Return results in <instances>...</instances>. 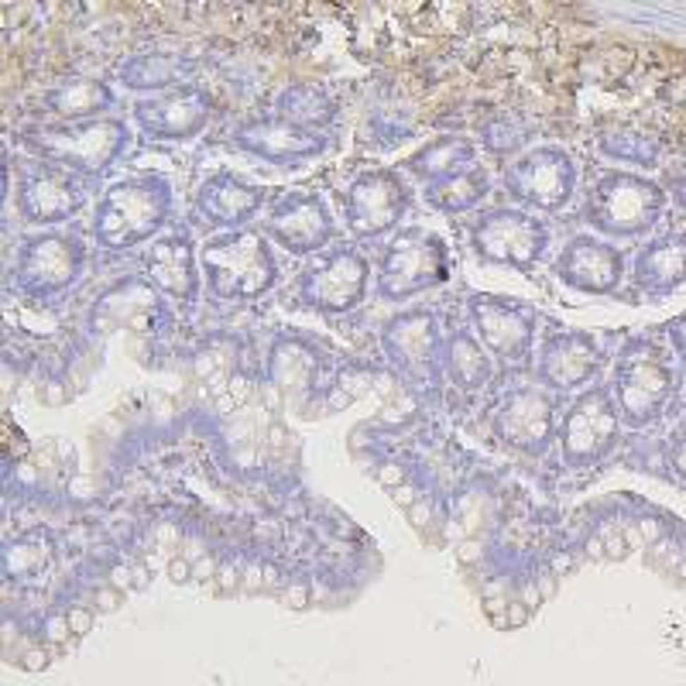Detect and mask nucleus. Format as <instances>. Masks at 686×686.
<instances>
[{"instance_id": "f257e3e1", "label": "nucleus", "mask_w": 686, "mask_h": 686, "mask_svg": "<svg viewBox=\"0 0 686 686\" xmlns=\"http://www.w3.org/2000/svg\"><path fill=\"white\" fill-rule=\"evenodd\" d=\"M680 392H683V368L669 343L662 347L656 340L638 337L621 350L611 381V395L621 412V423H628L632 429H645L676 416Z\"/></svg>"}, {"instance_id": "f03ea898", "label": "nucleus", "mask_w": 686, "mask_h": 686, "mask_svg": "<svg viewBox=\"0 0 686 686\" xmlns=\"http://www.w3.org/2000/svg\"><path fill=\"white\" fill-rule=\"evenodd\" d=\"M172 213V182L161 175H134L110 185L93 210V237L106 251H127L151 240Z\"/></svg>"}, {"instance_id": "7ed1b4c3", "label": "nucleus", "mask_w": 686, "mask_h": 686, "mask_svg": "<svg viewBox=\"0 0 686 686\" xmlns=\"http://www.w3.org/2000/svg\"><path fill=\"white\" fill-rule=\"evenodd\" d=\"M666 210H669V192L656 179L635 175L625 168H611L590 185L583 216L604 237L632 240L656 230Z\"/></svg>"}, {"instance_id": "20e7f679", "label": "nucleus", "mask_w": 686, "mask_h": 686, "mask_svg": "<svg viewBox=\"0 0 686 686\" xmlns=\"http://www.w3.org/2000/svg\"><path fill=\"white\" fill-rule=\"evenodd\" d=\"M199 261H203L210 295L227 299V302H254L278 282L275 254L264 234L251 227L206 240L199 251Z\"/></svg>"}, {"instance_id": "39448f33", "label": "nucleus", "mask_w": 686, "mask_h": 686, "mask_svg": "<svg viewBox=\"0 0 686 686\" xmlns=\"http://www.w3.org/2000/svg\"><path fill=\"white\" fill-rule=\"evenodd\" d=\"M27 144L38 158L62 165L82 179L106 172L131 144V131L124 120L113 117H93L76 124H49L27 134Z\"/></svg>"}, {"instance_id": "423d86ee", "label": "nucleus", "mask_w": 686, "mask_h": 686, "mask_svg": "<svg viewBox=\"0 0 686 686\" xmlns=\"http://www.w3.org/2000/svg\"><path fill=\"white\" fill-rule=\"evenodd\" d=\"M449 278L447 240L436 237L425 227H405L388 240L381 268H378V295L405 302L423 292L443 285Z\"/></svg>"}, {"instance_id": "0eeeda50", "label": "nucleus", "mask_w": 686, "mask_h": 686, "mask_svg": "<svg viewBox=\"0 0 686 686\" xmlns=\"http://www.w3.org/2000/svg\"><path fill=\"white\" fill-rule=\"evenodd\" d=\"M368 282L370 264L357 247H330V251H319L316 261L302 268L295 292H299L302 306L326 313V316H337V313H350L364 302Z\"/></svg>"}, {"instance_id": "6e6552de", "label": "nucleus", "mask_w": 686, "mask_h": 686, "mask_svg": "<svg viewBox=\"0 0 686 686\" xmlns=\"http://www.w3.org/2000/svg\"><path fill=\"white\" fill-rule=\"evenodd\" d=\"M470 247L477 261L484 264H508L515 271L528 275L542 261L549 247V230L542 220L528 216L522 210H491L484 213L470 230Z\"/></svg>"}, {"instance_id": "1a4fd4ad", "label": "nucleus", "mask_w": 686, "mask_h": 686, "mask_svg": "<svg viewBox=\"0 0 686 686\" xmlns=\"http://www.w3.org/2000/svg\"><path fill=\"white\" fill-rule=\"evenodd\" d=\"M89 251L73 234H42L25 240L18 254V285L31 302H49L73 289L86 271Z\"/></svg>"}, {"instance_id": "9d476101", "label": "nucleus", "mask_w": 686, "mask_h": 686, "mask_svg": "<svg viewBox=\"0 0 686 686\" xmlns=\"http://www.w3.org/2000/svg\"><path fill=\"white\" fill-rule=\"evenodd\" d=\"M504 189L525 206L556 213L573 199L577 165L563 148L539 144L504 168Z\"/></svg>"}, {"instance_id": "9b49d317", "label": "nucleus", "mask_w": 686, "mask_h": 686, "mask_svg": "<svg viewBox=\"0 0 686 686\" xmlns=\"http://www.w3.org/2000/svg\"><path fill=\"white\" fill-rule=\"evenodd\" d=\"M618 436H621V412L614 405L611 385H597L583 398H577V405L563 416L559 425V447L566 463L573 467L604 460L618 447Z\"/></svg>"}, {"instance_id": "f8f14e48", "label": "nucleus", "mask_w": 686, "mask_h": 686, "mask_svg": "<svg viewBox=\"0 0 686 686\" xmlns=\"http://www.w3.org/2000/svg\"><path fill=\"white\" fill-rule=\"evenodd\" d=\"M347 227L361 240H374L395 230L409 213V185L395 168H368L347 185L343 196Z\"/></svg>"}, {"instance_id": "ddd939ff", "label": "nucleus", "mask_w": 686, "mask_h": 686, "mask_svg": "<svg viewBox=\"0 0 686 686\" xmlns=\"http://www.w3.org/2000/svg\"><path fill=\"white\" fill-rule=\"evenodd\" d=\"M82 203H86V179L82 175L45 158L21 165L18 213L25 216V223L52 227V223L76 216L82 210Z\"/></svg>"}, {"instance_id": "4468645a", "label": "nucleus", "mask_w": 686, "mask_h": 686, "mask_svg": "<svg viewBox=\"0 0 686 686\" xmlns=\"http://www.w3.org/2000/svg\"><path fill=\"white\" fill-rule=\"evenodd\" d=\"M264 230L289 254H319L333 240L337 223H333L330 206L319 192L292 189L285 196H278V203L271 206L268 220H264Z\"/></svg>"}, {"instance_id": "2eb2a0df", "label": "nucleus", "mask_w": 686, "mask_h": 686, "mask_svg": "<svg viewBox=\"0 0 686 686\" xmlns=\"http://www.w3.org/2000/svg\"><path fill=\"white\" fill-rule=\"evenodd\" d=\"M470 323L477 340L484 343L494 357L508 364H525L535 347V313L498 295H474L470 299Z\"/></svg>"}, {"instance_id": "dca6fc26", "label": "nucleus", "mask_w": 686, "mask_h": 686, "mask_svg": "<svg viewBox=\"0 0 686 686\" xmlns=\"http://www.w3.org/2000/svg\"><path fill=\"white\" fill-rule=\"evenodd\" d=\"M234 141L244 151L271 161L278 168H299L306 161H316L330 148V141L323 134L289 124L282 117H254L234 131Z\"/></svg>"}, {"instance_id": "f3484780", "label": "nucleus", "mask_w": 686, "mask_h": 686, "mask_svg": "<svg viewBox=\"0 0 686 686\" xmlns=\"http://www.w3.org/2000/svg\"><path fill=\"white\" fill-rule=\"evenodd\" d=\"M563 285L587 295H618L625 285V254L597 237H573L553 264Z\"/></svg>"}, {"instance_id": "a211bd4d", "label": "nucleus", "mask_w": 686, "mask_h": 686, "mask_svg": "<svg viewBox=\"0 0 686 686\" xmlns=\"http://www.w3.org/2000/svg\"><path fill=\"white\" fill-rule=\"evenodd\" d=\"M210 93L185 82L175 93H165L155 100H137L134 117L155 141H189L206 127L210 120Z\"/></svg>"}, {"instance_id": "6ab92c4d", "label": "nucleus", "mask_w": 686, "mask_h": 686, "mask_svg": "<svg viewBox=\"0 0 686 686\" xmlns=\"http://www.w3.org/2000/svg\"><path fill=\"white\" fill-rule=\"evenodd\" d=\"M601 364H604V350L597 337L580 333V330H563L542 343L539 378L556 392H570V388L587 385L601 370Z\"/></svg>"}, {"instance_id": "aec40b11", "label": "nucleus", "mask_w": 686, "mask_h": 686, "mask_svg": "<svg viewBox=\"0 0 686 686\" xmlns=\"http://www.w3.org/2000/svg\"><path fill=\"white\" fill-rule=\"evenodd\" d=\"M144 278L175 302H196L199 275H196V251L185 230H172L144 247Z\"/></svg>"}, {"instance_id": "412c9836", "label": "nucleus", "mask_w": 686, "mask_h": 686, "mask_svg": "<svg viewBox=\"0 0 686 686\" xmlns=\"http://www.w3.org/2000/svg\"><path fill=\"white\" fill-rule=\"evenodd\" d=\"M264 189L247 179H240L234 172H216L210 175L206 182L196 189L192 203H196V213L206 216L213 227H240L247 220H254L258 210L264 206Z\"/></svg>"}, {"instance_id": "4be33fe9", "label": "nucleus", "mask_w": 686, "mask_h": 686, "mask_svg": "<svg viewBox=\"0 0 686 686\" xmlns=\"http://www.w3.org/2000/svg\"><path fill=\"white\" fill-rule=\"evenodd\" d=\"M632 282L638 292L662 299L686 285V227L652 237L635 254Z\"/></svg>"}, {"instance_id": "5701e85b", "label": "nucleus", "mask_w": 686, "mask_h": 686, "mask_svg": "<svg viewBox=\"0 0 686 686\" xmlns=\"http://www.w3.org/2000/svg\"><path fill=\"white\" fill-rule=\"evenodd\" d=\"M385 350L398 368L412 378H429L439 361V333L436 323L423 309H409L388 323Z\"/></svg>"}, {"instance_id": "b1692460", "label": "nucleus", "mask_w": 686, "mask_h": 686, "mask_svg": "<svg viewBox=\"0 0 686 686\" xmlns=\"http://www.w3.org/2000/svg\"><path fill=\"white\" fill-rule=\"evenodd\" d=\"M498 432L515 449H528V453L546 449L553 436V401L535 388L511 392L498 412Z\"/></svg>"}, {"instance_id": "393cba45", "label": "nucleus", "mask_w": 686, "mask_h": 686, "mask_svg": "<svg viewBox=\"0 0 686 686\" xmlns=\"http://www.w3.org/2000/svg\"><path fill=\"white\" fill-rule=\"evenodd\" d=\"M42 104L49 106L62 124H76V120H93L96 113L110 110L113 106V93L100 80L69 76V80H58L52 89H45Z\"/></svg>"}, {"instance_id": "a878e982", "label": "nucleus", "mask_w": 686, "mask_h": 686, "mask_svg": "<svg viewBox=\"0 0 686 686\" xmlns=\"http://www.w3.org/2000/svg\"><path fill=\"white\" fill-rule=\"evenodd\" d=\"M470 168H477V141H470V137H453V134L429 141L412 158H405V172L425 179L429 185L443 182V179H453L460 172H470Z\"/></svg>"}, {"instance_id": "bb28decb", "label": "nucleus", "mask_w": 686, "mask_h": 686, "mask_svg": "<svg viewBox=\"0 0 686 686\" xmlns=\"http://www.w3.org/2000/svg\"><path fill=\"white\" fill-rule=\"evenodd\" d=\"M192 69V58L179 52H141L120 62V82L131 89H168Z\"/></svg>"}, {"instance_id": "cd10ccee", "label": "nucleus", "mask_w": 686, "mask_h": 686, "mask_svg": "<svg viewBox=\"0 0 686 686\" xmlns=\"http://www.w3.org/2000/svg\"><path fill=\"white\" fill-rule=\"evenodd\" d=\"M597 148L611 161L638 165V168H659L662 161V137L656 131L635 127V124H614L611 131L597 137Z\"/></svg>"}, {"instance_id": "c85d7f7f", "label": "nucleus", "mask_w": 686, "mask_h": 686, "mask_svg": "<svg viewBox=\"0 0 686 686\" xmlns=\"http://www.w3.org/2000/svg\"><path fill=\"white\" fill-rule=\"evenodd\" d=\"M278 117L299 127H323L337 120V100L316 82H295L278 93Z\"/></svg>"}, {"instance_id": "c756f323", "label": "nucleus", "mask_w": 686, "mask_h": 686, "mask_svg": "<svg viewBox=\"0 0 686 686\" xmlns=\"http://www.w3.org/2000/svg\"><path fill=\"white\" fill-rule=\"evenodd\" d=\"M477 134H480V144L491 151V155H515L518 148H525L535 134V120L525 117L522 110H511V106H501V110H491L480 124H477Z\"/></svg>"}, {"instance_id": "7c9ffc66", "label": "nucleus", "mask_w": 686, "mask_h": 686, "mask_svg": "<svg viewBox=\"0 0 686 686\" xmlns=\"http://www.w3.org/2000/svg\"><path fill=\"white\" fill-rule=\"evenodd\" d=\"M316 368H319V361L313 357V350H306V340H299V337L275 343L271 361H268L271 385L282 388V392H306Z\"/></svg>"}, {"instance_id": "2f4dec72", "label": "nucleus", "mask_w": 686, "mask_h": 686, "mask_svg": "<svg viewBox=\"0 0 686 686\" xmlns=\"http://www.w3.org/2000/svg\"><path fill=\"white\" fill-rule=\"evenodd\" d=\"M487 189H491V179H487V172L477 165L470 172H460V175H453V179H443V182H432L425 189V199H429V206H436L439 213H463V210H474L477 203L487 196Z\"/></svg>"}, {"instance_id": "473e14b6", "label": "nucleus", "mask_w": 686, "mask_h": 686, "mask_svg": "<svg viewBox=\"0 0 686 686\" xmlns=\"http://www.w3.org/2000/svg\"><path fill=\"white\" fill-rule=\"evenodd\" d=\"M449 378L463 388H477L491 378V361L484 357L480 343L470 333H453L449 340V357H447Z\"/></svg>"}, {"instance_id": "72a5a7b5", "label": "nucleus", "mask_w": 686, "mask_h": 686, "mask_svg": "<svg viewBox=\"0 0 686 686\" xmlns=\"http://www.w3.org/2000/svg\"><path fill=\"white\" fill-rule=\"evenodd\" d=\"M666 463L673 467L676 480L686 487V423L673 429V436H669V443H666Z\"/></svg>"}, {"instance_id": "f704fd0d", "label": "nucleus", "mask_w": 686, "mask_h": 686, "mask_svg": "<svg viewBox=\"0 0 686 686\" xmlns=\"http://www.w3.org/2000/svg\"><path fill=\"white\" fill-rule=\"evenodd\" d=\"M662 189L669 192V203H676V206L686 213V161L666 168V182H662Z\"/></svg>"}, {"instance_id": "c9c22d12", "label": "nucleus", "mask_w": 686, "mask_h": 686, "mask_svg": "<svg viewBox=\"0 0 686 686\" xmlns=\"http://www.w3.org/2000/svg\"><path fill=\"white\" fill-rule=\"evenodd\" d=\"M374 477H378V484L381 487H388V491H395L401 484H409V470L398 463V460H385V463H378L374 467Z\"/></svg>"}, {"instance_id": "e433bc0d", "label": "nucleus", "mask_w": 686, "mask_h": 686, "mask_svg": "<svg viewBox=\"0 0 686 686\" xmlns=\"http://www.w3.org/2000/svg\"><path fill=\"white\" fill-rule=\"evenodd\" d=\"M666 343L673 347V354L680 357V361H686V309L680 313V316H673L666 326Z\"/></svg>"}, {"instance_id": "4c0bfd02", "label": "nucleus", "mask_w": 686, "mask_h": 686, "mask_svg": "<svg viewBox=\"0 0 686 686\" xmlns=\"http://www.w3.org/2000/svg\"><path fill=\"white\" fill-rule=\"evenodd\" d=\"M38 398H42V405H49V409H62V405L69 401V385H66L62 378H49V381L38 388Z\"/></svg>"}, {"instance_id": "58836bf2", "label": "nucleus", "mask_w": 686, "mask_h": 686, "mask_svg": "<svg viewBox=\"0 0 686 686\" xmlns=\"http://www.w3.org/2000/svg\"><path fill=\"white\" fill-rule=\"evenodd\" d=\"M405 515H409L412 528H419L423 535H425V532H429L432 525H439V522H436V511H432V501H429V498H419V501L412 504V508H409Z\"/></svg>"}, {"instance_id": "ea45409f", "label": "nucleus", "mask_w": 686, "mask_h": 686, "mask_svg": "<svg viewBox=\"0 0 686 686\" xmlns=\"http://www.w3.org/2000/svg\"><path fill=\"white\" fill-rule=\"evenodd\" d=\"M240 573H244V566H234V563H220V570H216V590L220 594H234L240 590Z\"/></svg>"}, {"instance_id": "a19ab883", "label": "nucleus", "mask_w": 686, "mask_h": 686, "mask_svg": "<svg viewBox=\"0 0 686 686\" xmlns=\"http://www.w3.org/2000/svg\"><path fill=\"white\" fill-rule=\"evenodd\" d=\"M66 618H69V632H73V638H82V635L93 628V611H89V607H69Z\"/></svg>"}, {"instance_id": "79ce46f5", "label": "nucleus", "mask_w": 686, "mask_h": 686, "mask_svg": "<svg viewBox=\"0 0 686 686\" xmlns=\"http://www.w3.org/2000/svg\"><path fill=\"white\" fill-rule=\"evenodd\" d=\"M240 590H244V594H261L264 590V566L261 563L244 566V573H240Z\"/></svg>"}, {"instance_id": "37998d69", "label": "nucleus", "mask_w": 686, "mask_h": 686, "mask_svg": "<svg viewBox=\"0 0 686 686\" xmlns=\"http://www.w3.org/2000/svg\"><path fill=\"white\" fill-rule=\"evenodd\" d=\"M14 662H18L21 669H27V673H42V669L49 666V649H25Z\"/></svg>"}, {"instance_id": "c03bdc74", "label": "nucleus", "mask_w": 686, "mask_h": 686, "mask_svg": "<svg viewBox=\"0 0 686 686\" xmlns=\"http://www.w3.org/2000/svg\"><path fill=\"white\" fill-rule=\"evenodd\" d=\"M216 570H220V559H216V556H199V559L192 563V580L213 583L216 580Z\"/></svg>"}, {"instance_id": "a18cd8bd", "label": "nucleus", "mask_w": 686, "mask_h": 686, "mask_svg": "<svg viewBox=\"0 0 686 686\" xmlns=\"http://www.w3.org/2000/svg\"><path fill=\"white\" fill-rule=\"evenodd\" d=\"M282 601H285L292 611L309 607V587H306V583H289V587L282 590Z\"/></svg>"}, {"instance_id": "49530a36", "label": "nucleus", "mask_w": 686, "mask_h": 686, "mask_svg": "<svg viewBox=\"0 0 686 686\" xmlns=\"http://www.w3.org/2000/svg\"><path fill=\"white\" fill-rule=\"evenodd\" d=\"M604 549H607V559H625L628 556V532L618 528L604 539Z\"/></svg>"}, {"instance_id": "de8ad7c7", "label": "nucleus", "mask_w": 686, "mask_h": 686, "mask_svg": "<svg viewBox=\"0 0 686 686\" xmlns=\"http://www.w3.org/2000/svg\"><path fill=\"white\" fill-rule=\"evenodd\" d=\"M423 498V491L416 487V484H401V487H395L392 491V501H395V508H401V511H409L412 504Z\"/></svg>"}, {"instance_id": "09e8293b", "label": "nucleus", "mask_w": 686, "mask_h": 686, "mask_svg": "<svg viewBox=\"0 0 686 686\" xmlns=\"http://www.w3.org/2000/svg\"><path fill=\"white\" fill-rule=\"evenodd\" d=\"M168 580L172 583H189L192 580V563L185 556H172L168 559Z\"/></svg>"}, {"instance_id": "8fccbe9b", "label": "nucleus", "mask_w": 686, "mask_h": 686, "mask_svg": "<svg viewBox=\"0 0 686 686\" xmlns=\"http://www.w3.org/2000/svg\"><path fill=\"white\" fill-rule=\"evenodd\" d=\"M480 556H484V542H480V539H463V542L456 546V559H460V563H467V566L477 563Z\"/></svg>"}, {"instance_id": "3c124183", "label": "nucleus", "mask_w": 686, "mask_h": 686, "mask_svg": "<svg viewBox=\"0 0 686 686\" xmlns=\"http://www.w3.org/2000/svg\"><path fill=\"white\" fill-rule=\"evenodd\" d=\"M117 604H120V590L117 587H100L96 590V611H117Z\"/></svg>"}, {"instance_id": "603ef678", "label": "nucleus", "mask_w": 686, "mask_h": 686, "mask_svg": "<svg viewBox=\"0 0 686 686\" xmlns=\"http://www.w3.org/2000/svg\"><path fill=\"white\" fill-rule=\"evenodd\" d=\"M532 614V607H525L522 601H508V628H522Z\"/></svg>"}, {"instance_id": "864d4df0", "label": "nucleus", "mask_w": 686, "mask_h": 686, "mask_svg": "<svg viewBox=\"0 0 686 686\" xmlns=\"http://www.w3.org/2000/svg\"><path fill=\"white\" fill-rule=\"evenodd\" d=\"M518 601H522V604H525V607H532V611H535V607L542 604L546 597L539 594V587H535V580H525V583H522V590H518Z\"/></svg>"}, {"instance_id": "5fc2aeb1", "label": "nucleus", "mask_w": 686, "mask_h": 686, "mask_svg": "<svg viewBox=\"0 0 686 686\" xmlns=\"http://www.w3.org/2000/svg\"><path fill=\"white\" fill-rule=\"evenodd\" d=\"M583 549L590 559H607V549H604V535H590L587 542H583Z\"/></svg>"}, {"instance_id": "6e6d98bb", "label": "nucleus", "mask_w": 686, "mask_h": 686, "mask_svg": "<svg viewBox=\"0 0 686 686\" xmlns=\"http://www.w3.org/2000/svg\"><path fill=\"white\" fill-rule=\"evenodd\" d=\"M110 577H113V583H110V587H117V590H120V587H124V590H127V587H134L131 566H117V570H113Z\"/></svg>"}, {"instance_id": "4d7b16f0", "label": "nucleus", "mask_w": 686, "mask_h": 686, "mask_svg": "<svg viewBox=\"0 0 686 686\" xmlns=\"http://www.w3.org/2000/svg\"><path fill=\"white\" fill-rule=\"evenodd\" d=\"M155 539H158L161 546H165V542H179V528L168 525V522H161L158 532H155Z\"/></svg>"}, {"instance_id": "13d9d810", "label": "nucleus", "mask_w": 686, "mask_h": 686, "mask_svg": "<svg viewBox=\"0 0 686 686\" xmlns=\"http://www.w3.org/2000/svg\"><path fill=\"white\" fill-rule=\"evenodd\" d=\"M539 594H542V597H553V594H556V573H553V570L539 577Z\"/></svg>"}, {"instance_id": "bf43d9fd", "label": "nucleus", "mask_w": 686, "mask_h": 686, "mask_svg": "<svg viewBox=\"0 0 686 686\" xmlns=\"http://www.w3.org/2000/svg\"><path fill=\"white\" fill-rule=\"evenodd\" d=\"M278 577H282V573H278V566H271V563H268V566H264V590H275V587H278Z\"/></svg>"}, {"instance_id": "052dcab7", "label": "nucleus", "mask_w": 686, "mask_h": 686, "mask_svg": "<svg viewBox=\"0 0 686 686\" xmlns=\"http://www.w3.org/2000/svg\"><path fill=\"white\" fill-rule=\"evenodd\" d=\"M570 566H573V559H570V556H553V573H556V577H559V573H566Z\"/></svg>"}, {"instance_id": "680f3d73", "label": "nucleus", "mask_w": 686, "mask_h": 686, "mask_svg": "<svg viewBox=\"0 0 686 686\" xmlns=\"http://www.w3.org/2000/svg\"><path fill=\"white\" fill-rule=\"evenodd\" d=\"M131 573H134V587H144L148 583V570L137 563V566H131Z\"/></svg>"}]
</instances>
